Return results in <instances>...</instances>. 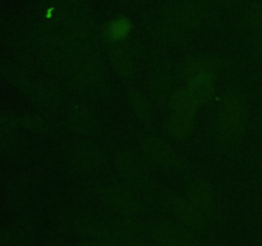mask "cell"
I'll return each instance as SVG.
<instances>
[{"mask_svg": "<svg viewBox=\"0 0 262 246\" xmlns=\"http://www.w3.org/2000/svg\"><path fill=\"white\" fill-rule=\"evenodd\" d=\"M248 118V100L243 92L232 90L220 104L217 118V135L220 142L234 148L242 140Z\"/></svg>", "mask_w": 262, "mask_h": 246, "instance_id": "6da1fadb", "label": "cell"}, {"mask_svg": "<svg viewBox=\"0 0 262 246\" xmlns=\"http://www.w3.org/2000/svg\"><path fill=\"white\" fill-rule=\"evenodd\" d=\"M140 146L145 155L159 166L169 171H181L184 168V160L173 148L155 136H143Z\"/></svg>", "mask_w": 262, "mask_h": 246, "instance_id": "7a4b0ae2", "label": "cell"}, {"mask_svg": "<svg viewBox=\"0 0 262 246\" xmlns=\"http://www.w3.org/2000/svg\"><path fill=\"white\" fill-rule=\"evenodd\" d=\"M117 168L123 178L128 182L132 187L138 190H148L152 187L150 177L143 169L142 164L138 160L136 155H133L129 151H120L115 159Z\"/></svg>", "mask_w": 262, "mask_h": 246, "instance_id": "3957f363", "label": "cell"}, {"mask_svg": "<svg viewBox=\"0 0 262 246\" xmlns=\"http://www.w3.org/2000/svg\"><path fill=\"white\" fill-rule=\"evenodd\" d=\"M148 89L152 99L159 104H165L173 94V76L166 61L159 60L154 64L148 78Z\"/></svg>", "mask_w": 262, "mask_h": 246, "instance_id": "277c9868", "label": "cell"}, {"mask_svg": "<svg viewBox=\"0 0 262 246\" xmlns=\"http://www.w3.org/2000/svg\"><path fill=\"white\" fill-rule=\"evenodd\" d=\"M101 199L113 209L124 214H136L141 210V202L132 190L123 184H109L101 191Z\"/></svg>", "mask_w": 262, "mask_h": 246, "instance_id": "5b68a950", "label": "cell"}, {"mask_svg": "<svg viewBox=\"0 0 262 246\" xmlns=\"http://www.w3.org/2000/svg\"><path fill=\"white\" fill-rule=\"evenodd\" d=\"M150 235L163 246H200L191 232L173 223H158L151 228Z\"/></svg>", "mask_w": 262, "mask_h": 246, "instance_id": "8992f818", "label": "cell"}, {"mask_svg": "<svg viewBox=\"0 0 262 246\" xmlns=\"http://www.w3.org/2000/svg\"><path fill=\"white\" fill-rule=\"evenodd\" d=\"M220 68V60L215 56L199 55L189 56L179 61L177 67V74L181 79L188 82L193 77L202 73H209L214 76Z\"/></svg>", "mask_w": 262, "mask_h": 246, "instance_id": "52a82bcc", "label": "cell"}, {"mask_svg": "<svg viewBox=\"0 0 262 246\" xmlns=\"http://www.w3.org/2000/svg\"><path fill=\"white\" fill-rule=\"evenodd\" d=\"M165 14L176 25L196 26L202 19V9L189 0H177L165 7Z\"/></svg>", "mask_w": 262, "mask_h": 246, "instance_id": "ba28073f", "label": "cell"}, {"mask_svg": "<svg viewBox=\"0 0 262 246\" xmlns=\"http://www.w3.org/2000/svg\"><path fill=\"white\" fill-rule=\"evenodd\" d=\"M171 210L174 214L184 223V224L189 225L193 230H204L207 225L206 217L204 213L200 209H197L189 200L183 199L179 196H171L170 197Z\"/></svg>", "mask_w": 262, "mask_h": 246, "instance_id": "9c48e42d", "label": "cell"}, {"mask_svg": "<svg viewBox=\"0 0 262 246\" xmlns=\"http://www.w3.org/2000/svg\"><path fill=\"white\" fill-rule=\"evenodd\" d=\"M71 163L81 171H92L104 163V154L94 145H79L71 151Z\"/></svg>", "mask_w": 262, "mask_h": 246, "instance_id": "30bf717a", "label": "cell"}, {"mask_svg": "<svg viewBox=\"0 0 262 246\" xmlns=\"http://www.w3.org/2000/svg\"><path fill=\"white\" fill-rule=\"evenodd\" d=\"M96 125V117L89 108L83 105H77L73 109L69 110L68 117H67V126L76 135H90L95 131Z\"/></svg>", "mask_w": 262, "mask_h": 246, "instance_id": "8fae6325", "label": "cell"}, {"mask_svg": "<svg viewBox=\"0 0 262 246\" xmlns=\"http://www.w3.org/2000/svg\"><path fill=\"white\" fill-rule=\"evenodd\" d=\"M188 200L201 210L205 215L209 214L214 209V192L211 186L204 179H194L187 187Z\"/></svg>", "mask_w": 262, "mask_h": 246, "instance_id": "7c38bea8", "label": "cell"}, {"mask_svg": "<svg viewBox=\"0 0 262 246\" xmlns=\"http://www.w3.org/2000/svg\"><path fill=\"white\" fill-rule=\"evenodd\" d=\"M107 56L115 71L123 77H130L135 73V61L133 55L127 46L119 43H113L107 49Z\"/></svg>", "mask_w": 262, "mask_h": 246, "instance_id": "4fadbf2b", "label": "cell"}, {"mask_svg": "<svg viewBox=\"0 0 262 246\" xmlns=\"http://www.w3.org/2000/svg\"><path fill=\"white\" fill-rule=\"evenodd\" d=\"M113 231L127 246L141 245L145 238V230H143L142 224L130 218L118 220Z\"/></svg>", "mask_w": 262, "mask_h": 246, "instance_id": "5bb4252c", "label": "cell"}, {"mask_svg": "<svg viewBox=\"0 0 262 246\" xmlns=\"http://www.w3.org/2000/svg\"><path fill=\"white\" fill-rule=\"evenodd\" d=\"M215 82L214 76L209 73H202L193 77L187 82L186 90L189 92L194 101L197 104H205L210 100V97L214 94Z\"/></svg>", "mask_w": 262, "mask_h": 246, "instance_id": "9a60e30c", "label": "cell"}, {"mask_svg": "<svg viewBox=\"0 0 262 246\" xmlns=\"http://www.w3.org/2000/svg\"><path fill=\"white\" fill-rule=\"evenodd\" d=\"M194 122H196V117L173 113L166 119L165 128L171 137L182 140V138H186L187 136L191 135L194 128Z\"/></svg>", "mask_w": 262, "mask_h": 246, "instance_id": "2e32d148", "label": "cell"}, {"mask_svg": "<svg viewBox=\"0 0 262 246\" xmlns=\"http://www.w3.org/2000/svg\"><path fill=\"white\" fill-rule=\"evenodd\" d=\"M74 84L82 90H94L102 84V71L99 64L92 61L86 64L74 77Z\"/></svg>", "mask_w": 262, "mask_h": 246, "instance_id": "e0dca14e", "label": "cell"}, {"mask_svg": "<svg viewBox=\"0 0 262 246\" xmlns=\"http://www.w3.org/2000/svg\"><path fill=\"white\" fill-rule=\"evenodd\" d=\"M169 104H170L173 113L196 117L199 104L194 101L193 97L189 95V92L186 89H178L173 91L170 100H169Z\"/></svg>", "mask_w": 262, "mask_h": 246, "instance_id": "ac0fdd59", "label": "cell"}, {"mask_svg": "<svg viewBox=\"0 0 262 246\" xmlns=\"http://www.w3.org/2000/svg\"><path fill=\"white\" fill-rule=\"evenodd\" d=\"M130 30H132V22H130L129 18L119 15L105 26L104 36L112 43H118L119 40L125 38V36L130 32Z\"/></svg>", "mask_w": 262, "mask_h": 246, "instance_id": "d6986e66", "label": "cell"}, {"mask_svg": "<svg viewBox=\"0 0 262 246\" xmlns=\"http://www.w3.org/2000/svg\"><path fill=\"white\" fill-rule=\"evenodd\" d=\"M128 101L136 117L141 120H150L152 117V104L150 100L137 90H130L128 92Z\"/></svg>", "mask_w": 262, "mask_h": 246, "instance_id": "ffe728a7", "label": "cell"}, {"mask_svg": "<svg viewBox=\"0 0 262 246\" xmlns=\"http://www.w3.org/2000/svg\"><path fill=\"white\" fill-rule=\"evenodd\" d=\"M74 227L78 231V233L86 236V237H92L94 240L102 237L110 231V228L106 227L104 223L99 222V220L92 217L78 218L74 223Z\"/></svg>", "mask_w": 262, "mask_h": 246, "instance_id": "44dd1931", "label": "cell"}, {"mask_svg": "<svg viewBox=\"0 0 262 246\" xmlns=\"http://www.w3.org/2000/svg\"><path fill=\"white\" fill-rule=\"evenodd\" d=\"M38 99L45 107L58 108L63 101V94L56 85H46L38 90Z\"/></svg>", "mask_w": 262, "mask_h": 246, "instance_id": "7402d4cb", "label": "cell"}, {"mask_svg": "<svg viewBox=\"0 0 262 246\" xmlns=\"http://www.w3.org/2000/svg\"><path fill=\"white\" fill-rule=\"evenodd\" d=\"M25 123L28 128H31L32 131H36V132L43 133L48 131V125H46L45 120L40 117H35V115H32V117H27V119H26Z\"/></svg>", "mask_w": 262, "mask_h": 246, "instance_id": "603a6c76", "label": "cell"}, {"mask_svg": "<svg viewBox=\"0 0 262 246\" xmlns=\"http://www.w3.org/2000/svg\"><path fill=\"white\" fill-rule=\"evenodd\" d=\"M255 46L258 51L262 54V32L258 33L255 38Z\"/></svg>", "mask_w": 262, "mask_h": 246, "instance_id": "cb8c5ba5", "label": "cell"}, {"mask_svg": "<svg viewBox=\"0 0 262 246\" xmlns=\"http://www.w3.org/2000/svg\"><path fill=\"white\" fill-rule=\"evenodd\" d=\"M79 246H101L100 242L97 240H91V241H86V242H82Z\"/></svg>", "mask_w": 262, "mask_h": 246, "instance_id": "d4e9b609", "label": "cell"}, {"mask_svg": "<svg viewBox=\"0 0 262 246\" xmlns=\"http://www.w3.org/2000/svg\"><path fill=\"white\" fill-rule=\"evenodd\" d=\"M161 246H163V245H161Z\"/></svg>", "mask_w": 262, "mask_h": 246, "instance_id": "484cf974", "label": "cell"}]
</instances>
